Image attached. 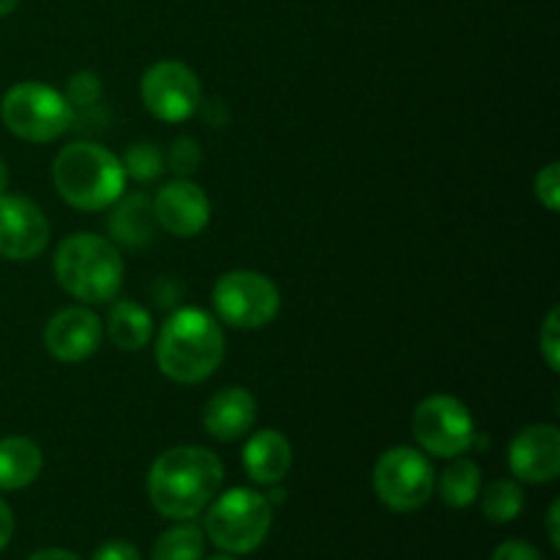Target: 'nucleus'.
I'll list each match as a JSON object with an SVG mask.
<instances>
[{
	"mask_svg": "<svg viewBox=\"0 0 560 560\" xmlns=\"http://www.w3.org/2000/svg\"><path fill=\"white\" fill-rule=\"evenodd\" d=\"M52 184L77 211H104L126 191L120 159L98 142H69L52 162Z\"/></svg>",
	"mask_w": 560,
	"mask_h": 560,
	"instance_id": "3",
	"label": "nucleus"
},
{
	"mask_svg": "<svg viewBox=\"0 0 560 560\" xmlns=\"http://www.w3.org/2000/svg\"><path fill=\"white\" fill-rule=\"evenodd\" d=\"M104 337V326L88 306H66L49 317L44 328V345L49 355L63 364H80L91 359Z\"/></svg>",
	"mask_w": 560,
	"mask_h": 560,
	"instance_id": "13",
	"label": "nucleus"
},
{
	"mask_svg": "<svg viewBox=\"0 0 560 560\" xmlns=\"http://www.w3.org/2000/svg\"><path fill=\"white\" fill-rule=\"evenodd\" d=\"M222 459L202 446H175L159 454L148 474L153 509L167 520H195L222 487Z\"/></svg>",
	"mask_w": 560,
	"mask_h": 560,
	"instance_id": "1",
	"label": "nucleus"
},
{
	"mask_svg": "<svg viewBox=\"0 0 560 560\" xmlns=\"http://www.w3.org/2000/svg\"><path fill=\"white\" fill-rule=\"evenodd\" d=\"M5 189H9V164L0 159V195H3Z\"/></svg>",
	"mask_w": 560,
	"mask_h": 560,
	"instance_id": "33",
	"label": "nucleus"
},
{
	"mask_svg": "<svg viewBox=\"0 0 560 560\" xmlns=\"http://www.w3.org/2000/svg\"><path fill=\"white\" fill-rule=\"evenodd\" d=\"M140 98L153 118L180 124L202 107L200 77L180 60H156L142 74Z\"/></svg>",
	"mask_w": 560,
	"mask_h": 560,
	"instance_id": "10",
	"label": "nucleus"
},
{
	"mask_svg": "<svg viewBox=\"0 0 560 560\" xmlns=\"http://www.w3.org/2000/svg\"><path fill=\"white\" fill-rule=\"evenodd\" d=\"M109 208H113V213L107 219V230L113 235V244L142 249L156 238L159 222L156 213H153V200L145 191L120 195Z\"/></svg>",
	"mask_w": 560,
	"mask_h": 560,
	"instance_id": "16",
	"label": "nucleus"
},
{
	"mask_svg": "<svg viewBox=\"0 0 560 560\" xmlns=\"http://www.w3.org/2000/svg\"><path fill=\"white\" fill-rule=\"evenodd\" d=\"M120 164H124L126 178L148 184V180H156L164 173V153L153 142H135V145L126 148Z\"/></svg>",
	"mask_w": 560,
	"mask_h": 560,
	"instance_id": "23",
	"label": "nucleus"
},
{
	"mask_svg": "<svg viewBox=\"0 0 560 560\" xmlns=\"http://www.w3.org/2000/svg\"><path fill=\"white\" fill-rule=\"evenodd\" d=\"M11 534H14V514H11L9 503L0 498V552H3L5 545L11 541Z\"/></svg>",
	"mask_w": 560,
	"mask_h": 560,
	"instance_id": "30",
	"label": "nucleus"
},
{
	"mask_svg": "<svg viewBox=\"0 0 560 560\" xmlns=\"http://www.w3.org/2000/svg\"><path fill=\"white\" fill-rule=\"evenodd\" d=\"M153 213L159 228L167 230L175 238H191L202 233L211 222V200L189 178H175L164 184L153 197Z\"/></svg>",
	"mask_w": 560,
	"mask_h": 560,
	"instance_id": "12",
	"label": "nucleus"
},
{
	"mask_svg": "<svg viewBox=\"0 0 560 560\" xmlns=\"http://www.w3.org/2000/svg\"><path fill=\"white\" fill-rule=\"evenodd\" d=\"M509 468L525 485H547L560 474V432L556 424H530L509 443Z\"/></svg>",
	"mask_w": 560,
	"mask_h": 560,
	"instance_id": "14",
	"label": "nucleus"
},
{
	"mask_svg": "<svg viewBox=\"0 0 560 560\" xmlns=\"http://www.w3.org/2000/svg\"><path fill=\"white\" fill-rule=\"evenodd\" d=\"M27 560H80V558L69 550H38Z\"/></svg>",
	"mask_w": 560,
	"mask_h": 560,
	"instance_id": "32",
	"label": "nucleus"
},
{
	"mask_svg": "<svg viewBox=\"0 0 560 560\" xmlns=\"http://www.w3.org/2000/svg\"><path fill=\"white\" fill-rule=\"evenodd\" d=\"M273 523V509L266 495L246 487H235L211 503L206 530L213 545L230 556L255 552L266 541Z\"/></svg>",
	"mask_w": 560,
	"mask_h": 560,
	"instance_id": "6",
	"label": "nucleus"
},
{
	"mask_svg": "<svg viewBox=\"0 0 560 560\" xmlns=\"http://www.w3.org/2000/svg\"><path fill=\"white\" fill-rule=\"evenodd\" d=\"M558 512H560V503L558 501H552V506H550V514H547V530H550V541H552V547H560V534H558Z\"/></svg>",
	"mask_w": 560,
	"mask_h": 560,
	"instance_id": "31",
	"label": "nucleus"
},
{
	"mask_svg": "<svg viewBox=\"0 0 560 560\" xmlns=\"http://www.w3.org/2000/svg\"><path fill=\"white\" fill-rule=\"evenodd\" d=\"M224 359V331L208 312L184 306L156 334V366L173 383H202Z\"/></svg>",
	"mask_w": 560,
	"mask_h": 560,
	"instance_id": "2",
	"label": "nucleus"
},
{
	"mask_svg": "<svg viewBox=\"0 0 560 560\" xmlns=\"http://www.w3.org/2000/svg\"><path fill=\"white\" fill-rule=\"evenodd\" d=\"M213 310L222 323L244 331L266 328L282 306L277 284L257 271H228L213 284Z\"/></svg>",
	"mask_w": 560,
	"mask_h": 560,
	"instance_id": "7",
	"label": "nucleus"
},
{
	"mask_svg": "<svg viewBox=\"0 0 560 560\" xmlns=\"http://www.w3.org/2000/svg\"><path fill=\"white\" fill-rule=\"evenodd\" d=\"M536 197H539L541 206L547 208L550 213H558L560 208V164L550 162L547 167L539 170L534 180Z\"/></svg>",
	"mask_w": 560,
	"mask_h": 560,
	"instance_id": "27",
	"label": "nucleus"
},
{
	"mask_svg": "<svg viewBox=\"0 0 560 560\" xmlns=\"http://www.w3.org/2000/svg\"><path fill=\"white\" fill-rule=\"evenodd\" d=\"M539 348H541V355H545L547 366H550L552 372H558L560 370V310L558 306H552V310L547 312L545 323H541Z\"/></svg>",
	"mask_w": 560,
	"mask_h": 560,
	"instance_id": "26",
	"label": "nucleus"
},
{
	"mask_svg": "<svg viewBox=\"0 0 560 560\" xmlns=\"http://www.w3.org/2000/svg\"><path fill=\"white\" fill-rule=\"evenodd\" d=\"M257 421V399L244 386H230L213 394L202 410V427L211 438L233 443L244 438Z\"/></svg>",
	"mask_w": 560,
	"mask_h": 560,
	"instance_id": "15",
	"label": "nucleus"
},
{
	"mask_svg": "<svg viewBox=\"0 0 560 560\" xmlns=\"http://www.w3.org/2000/svg\"><path fill=\"white\" fill-rule=\"evenodd\" d=\"M107 337L120 350H142L153 337V317L135 301H115L107 315Z\"/></svg>",
	"mask_w": 560,
	"mask_h": 560,
	"instance_id": "19",
	"label": "nucleus"
},
{
	"mask_svg": "<svg viewBox=\"0 0 560 560\" xmlns=\"http://www.w3.org/2000/svg\"><path fill=\"white\" fill-rule=\"evenodd\" d=\"M42 448L25 435H11L0 441V490H25L42 474Z\"/></svg>",
	"mask_w": 560,
	"mask_h": 560,
	"instance_id": "18",
	"label": "nucleus"
},
{
	"mask_svg": "<svg viewBox=\"0 0 560 560\" xmlns=\"http://www.w3.org/2000/svg\"><path fill=\"white\" fill-rule=\"evenodd\" d=\"M63 96L74 107V113L96 107L98 98H102V77L93 74V71H74L66 82Z\"/></svg>",
	"mask_w": 560,
	"mask_h": 560,
	"instance_id": "25",
	"label": "nucleus"
},
{
	"mask_svg": "<svg viewBox=\"0 0 560 560\" xmlns=\"http://www.w3.org/2000/svg\"><path fill=\"white\" fill-rule=\"evenodd\" d=\"M202 162L200 142L189 135H180L170 142L167 153H164V164L170 167V173H175V178H189Z\"/></svg>",
	"mask_w": 560,
	"mask_h": 560,
	"instance_id": "24",
	"label": "nucleus"
},
{
	"mask_svg": "<svg viewBox=\"0 0 560 560\" xmlns=\"http://www.w3.org/2000/svg\"><path fill=\"white\" fill-rule=\"evenodd\" d=\"M74 107L58 88L44 82H16L0 102L5 129L25 142H52L74 124Z\"/></svg>",
	"mask_w": 560,
	"mask_h": 560,
	"instance_id": "5",
	"label": "nucleus"
},
{
	"mask_svg": "<svg viewBox=\"0 0 560 560\" xmlns=\"http://www.w3.org/2000/svg\"><path fill=\"white\" fill-rule=\"evenodd\" d=\"M372 485L383 506L392 512H416L435 492V468L419 448L394 446L377 457Z\"/></svg>",
	"mask_w": 560,
	"mask_h": 560,
	"instance_id": "8",
	"label": "nucleus"
},
{
	"mask_svg": "<svg viewBox=\"0 0 560 560\" xmlns=\"http://www.w3.org/2000/svg\"><path fill=\"white\" fill-rule=\"evenodd\" d=\"M16 3H20V0H0V16L11 14V11L16 9Z\"/></svg>",
	"mask_w": 560,
	"mask_h": 560,
	"instance_id": "34",
	"label": "nucleus"
},
{
	"mask_svg": "<svg viewBox=\"0 0 560 560\" xmlns=\"http://www.w3.org/2000/svg\"><path fill=\"white\" fill-rule=\"evenodd\" d=\"M206 550V536L197 525L180 523L175 528L164 530L153 545V560H200Z\"/></svg>",
	"mask_w": 560,
	"mask_h": 560,
	"instance_id": "21",
	"label": "nucleus"
},
{
	"mask_svg": "<svg viewBox=\"0 0 560 560\" xmlns=\"http://www.w3.org/2000/svg\"><path fill=\"white\" fill-rule=\"evenodd\" d=\"M481 509L485 517L492 523H512L523 514L525 509V492L514 479H498L481 495Z\"/></svg>",
	"mask_w": 560,
	"mask_h": 560,
	"instance_id": "22",
	"label": "nucleus"
},
{
	"mask_svg": "<svg viewBox=\"0 0 560 560\" xmlns=\"http://www.w3.org/2000/svg\"><path fill=\"white\" fill-rule=\"evenodd\" d=\"M49 244V222L42 208L20 195H0V257L33 260Z\"/></svg>",
	"mask_w": 560,
	"mask_h": 560,
	"instance_id": "11",
	"label": "nucleus"
},
{
	"mask_svg": "<svg viewBox=\"0 0 560 560\" xmlns=\"http://www.w3.org/2000/svg\"><path fill=\"white\" fill-rule=\"evenodd\" d=\"M211 560H233V558H228V556H219V558H211Z\"/></svg>",
	"mask_w": 560,
	"mask_h": 560,
	"instance_id": "35",
	"label": "nucleus"
},
{
	"mask_svg": "<svg viewBox=\"0 0 560 560\" xmlns=\"http://www.w3.org/2000/svg\"><path fill=\"white\" fill-rule=\"evenodd\" d=\"M52 271L71 299L82 304H104L118 295L126 268L113 241L96 233H74L58 244Z\"/></svg>",
	"mask_w": 560,
	"mask_h": 560,
	"instance_id": "4",
	"label": "nucleus"
},
{
	"mask_svg": "<svg viewBox=\"0 0 560 560\" xmlns=\"http://www.w3.org/2000/svg\"><path fill=\"white\" fill-rule=\"evenodd\" d=\"M441 498L446 506L452 509H465L481 495V468L474 459L454 457V463L448 465L441 474Z\"/></svg>",
	"mask_w": 560,
	"mask_h": 560,
	"instance_id": "20",
	"label": "nucleus"
},
{
	"mask_svg": "<svg viewBox=\"0 0 560 560\" xmlns=\"http://www.w3.org/2000/svg\"><path fill=\"white\" fill-rule=\"evenodd\" d=\"M293 465L290 441L277 430H260L246 441L244 468L257 485H279Z\"/></svg>",
	"mask_w": 560,
	"mask_h": 560,
	"instance_id": "17",
	"label": "nucleus"
},
{
	"mask_svg": "<svg viewBox=\"0 0 560 560\" xmlns=\"http://www.w3.org/2000/svg\"><path fill=\"white\" fill-rule=\"evenodd\" d=\"M93 560H140V550L131 541L113 539L93 552Z\"/></svg>",
	"mask_w": 560,
	"mask_h": 560,
	"instance_id": "29",
	"label": "nucleus"
},
{
	"mask_svg": "<svg viewBox=\"0 0 560 560\" xmlns=\"http://www.w3.org/2000/svg\"><path fill=\"white\" fill-rule=\"evenodd\" d=\"M492 560H545V558H541L539 550L530 547L528 541L512 539V541H503V545L492 552Z\"/></svg>",
	"mask_w": 560,
	"mask_h": 560,
	"instance_id": "28",
	"label": "nucleus"
},
{
	"mask_svg": "<svg viewBox=\"0 0 560 560\" xmlns=\"http://www.w3.org/2000/svg\"><path fill=\"white\" fill-rule=\"evenodd\" d=\"M413 438L421 452L441 459H454L474 446L476 421L459 399L448 394L421 399L413 410Z\"/></svg>",
	"mask_w": 560,
	"mask_h": 560,
	"instance_id": "9",
	"label": "nucleus"
}]
</instances>
